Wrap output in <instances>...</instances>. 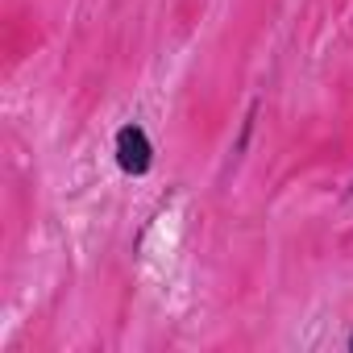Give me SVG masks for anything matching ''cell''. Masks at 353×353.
I'll use <instances>...</instances> for the list:
<instances>
[{"mask_svg":"<svg viewBox=\"0 0 353 353\" xmlns=\"http://www.w3.org/2000/svg\"><path fill=\"white\" fill-rule=\"evenodd\" d=\"M117 162H121L125 174H145V170H150L154 145H150V137H145L141 125H125V129L117 133Z\"/></svg>","mask_w":353,"mask_h":353,"instance_id":"6da1fadb","label":"cell"},{"mask_svg":"<svg viewBox=\"0 0 353 353\" xmlns=\"http://www.w3.org/2000/svg\"><path fill=\"white\" fill-rule=\"evenodd\" d=\"M349 349H353V336H349Z\"/></svg>","mask_w":353,"mask_h":353,"instance_id":"7a4b0ae2","label":"cell"}]
</instances>
